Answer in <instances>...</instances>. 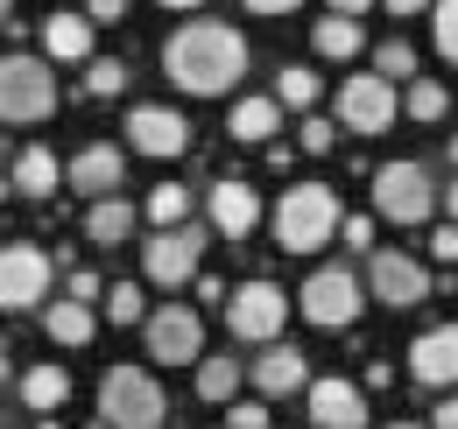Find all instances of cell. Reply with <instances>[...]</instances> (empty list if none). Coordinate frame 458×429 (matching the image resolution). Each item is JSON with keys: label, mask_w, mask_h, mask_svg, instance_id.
I'll return each instance as SVG.
<instances>
[{"label": "cell", "mask_w": 458, "mask_h": 429, "mask_svg": "<svg viewBox=\"0 0 458 429\" xmlns=\"http://www.w3.org/2000/svg\"><path fill=\"white\" fill-rule=\"evenodd\" d=\"M163 71H170L176 92L219 99L247 71V43H240V29H226V21H183L170 43H163Z\"/></svg>", "instance_id": "1"}, {"label": "cell", "mask_w": 458, "mask_h": 429, "mask_svg": "<svg viewBox=\"0 0 458 429\" xmlns=\"http://www.w3.org/2000/svg\"><path fill=\"white\" fill-rule=\"evenodd\" d=\"M339 198H332V183H289L283 205H276V247L289 254H318L325 240H339Z\"/></svg>", "instance_id": "2"}, {"label": "cell", "mask_w": 458, "mask_h": 429, "mask_svg": "<svg viewBox=\"0 0 458 429\" xmlns=\"http://www.w3.org/2000/svg\"><path fill=\"white\" fill-rule=\"evenodd\" d=\"M57 113V71L29 50H7L0 56V120L7 127H36Z\"/></svg>", "instance_id": "3"}, {"label": "cell", "mask_w": 458, "mask_h": 429, "mask_svg": "<svg viewBox=\"0 0 458 429\" xmlns=\"http://www.w3.org/2000/svg\"><path fill=\"white\" fill-rule=\"evenodd\" d=\"M163 416H170V401L148 366H106V380H99V423L106 429H163Z\"/></svg>", "instance_id": "4"}, {"label": "cell", "mask_w": 458, "mask_h": 429, "mask_svg": "<svg viewBox=\"0 0 458 429\" xmlns=\"http://www.w3.org/2000/svg\"><path fill=\"white\" fill-rule=\"evenodd\" d=\"M296 303H303V317L318 324V331H345V324H360V310H367V282L352 268H310V282L296 289Z\"/></svg>", "instance_id": "5"}, {"label": "cell", "mask_w": 458, "mask_h": 429, "mask_svg": "<svg viewBox=\"0 0 458 429\" xmlns=\"http://www.w3.org/2000/svg\"><path fill=\"white\" fill-rule=\"evenodd\" d=\"M226 324H233V338H247V345H276L289 324V296L268 274H254V282H240L226 296Z\"/></svg>", "instance_id": "6"}, {"label": "cell", "mask_w": 458, "mask_h": 429, "mask_svg": "<svg viewBox=\"0 0 458 429\" xmlns=\"http://www.w3.org/2000/svg\"><path fill=\"white\" fill-rule=\"evenodd\" d=\"M430 205H437V183H430L423 162H381L374 169V212L381 218L416 225V218H430Z\"/></svg>", "instance_id": "7"}, {"label": "cell", "mask_w": 458, "mask_h": 429, "mask_svg": "<svg viewBox=\"0 0 458 429\" xmlns=\"http://www.w3.org/2000/svg\"><path fill=\"white\" fill-rule=\"evenodd\" d=\"M50 282H57V261H50L43 247H29V240L0 247V310H36V303H50Z\"/></svg>", "instance_id": "8"}, {"label": "cell", "mask_w": 458, "mask_h": 429, "mask_svg": "<svg viewBox=\"0 0 458 429\" xmlns=\"http://www.w3.org/2000/svg\"><path fill=\"white\" fill-rule=\"evenodd\" d=\"M148 359L156 366H191V359H205V317L191 310V303H163V310H148Z\"/></svg>", "instance_id": "9"}, {"label": "cell", "mask_w": 458, "mask_h": 429, "mask_svg": "<svg viewBox=\"0 0 458 429\" xmlns=\"http://www.w3.org/2000/svg\"><path fill=\"white\" fill-rule=\"evenodd\" d=\"M395 113H402L395 85L374 78V71H360V78H345V85H339V127H352V134H388Z\"/></svg>", "instance_id": "10"}, {"label": "cell", "mask_w": 458, "mask_h": 429, "mask_svg": "<svg viewBox=\"0 0 458 429\" xmlns=\"http://www.w3.org/2000/svg\"><path fill=\"white\" fill-rule=\"evenodd\" d=\"M205 261V232L198 225H176V232H156V240H141V268L156 289H183L191 274Z\"/></svg>", "instance_id": "11"}, {"label": "cell", "mask_w": 458, "mask_h": 429, "mask_svg": "<svg viewBox=\"0 0 458 429\" xmlns=\"http://www.w3.org/2000/svg\"><path fill=\"white\" fill-rule=\"evenodd\" d=\"M367 296H381L388 310H409V303H423L430 296V268L423 261H409V254H395V247H381L374 261H367Z\"/></svg>", "instance_id": "12"}, {"label": "cell", "mask_w": 458, "mask_h": 429, "mask_svg": "<svg viewBox=\"0 0 458 429\" xmlns=\"http://www.w3.org/2000/svg\"><path fill=\"white\" fill-rule=\"evenodd\" d=\"M127 141H134L141 156H183V148H191V120L176 106H134L127 113Z\"/></svg>", "instance_id": "13"}, {"label": "cell", "mask_w": 458, "mask_h": 429, "mask_svg": "<svg viewBox=\"0 0 458 429\" xmlns=\"http://www.w3.org/2000/svg\"><path fill=\"white\" fill-rule=\"evenodd\" d=\"M409 380L416 387H458V324H437L409 345Z\"/></svg>", "instance_id": "14"}, {"label": "cell", "mask_w": 458, "mask_h": 429, "mask_svg": "<svg viewBox=\"0 0 458 429\" xmlns=\"http://www.w3.org/2000/svg\"><path fill=\"white\" fill-rule=\"evenodd\" d=\"M120 176H127V156H120L114 141H92V148H78V156H71V169H64V183H71V190H85L92 205H99V198H114Z\"/></svg>", "instance_id": "15"}, {"label": "cell", "mask_w": 458, "mask_h": 429, "mask_svg": "<svg viewBox=\"0 0 458 429\" xmlns=\"http://www.w3.org/2000/svg\"><path fill=\"white\" fill-rule=\"evenodd\" d=\"M205 212H212V225H219L226 240H247V232L261 225V198H254V183H247V176H219V183H212V198H205Z\"/></svg>", "instance_id": "16"}, {"label": "cell", "mask_w": 458, "mask_h": 429, "mask_svg": "<svg viewBox=\"0 0 458 429\" xmlns=\"http://www.w3.org/2000/svg\"><path fill=\"white\" fill-rule=\"evenodd\" d=\"M310 423L318 429H367V394L352 380H310Z\"/></svg>", "instance_id": "17"}, {"label": "cell", "mask_w": 458, "mask_h": 429, "mask_svg": "<svg viewBox=\"0 0 458 429\" xmlns=\"http://www.w3.org/2000/svg\"><path fill=\"white\" fill-rule=\"evenodd\" d=\"M254 394H261V401H283V394H303V387H310V366H303V352H296V345H268V352H261V359H254Z\"/></svg>", "instance_id": "18"}, {"label": "cell", "mask_w": 458, "mask_h": 429, "mask_svg": "<svg viewBox=\"0 0 458 429\" xmlns=\"http://www.w3.org/2000/svg\"><path fill=\"white\" fill-rule=\"evenodd\" d=\"M7 183H14L21 198H36V205H43V198H57V190H64V162L50 156L43 141H36V148H21V156H14V169H7Z\"/></svg>", "instance_id": "19"}, {"label": "cell", "mask_w": 458, "mask_h": 429, "mask_svg": "<svg viewBox=\"0 0 458 429\" xmlns=\"http://www.w3.org/2000/svg\"><path fill=\"white\" fill-rule=\"evenodd\" d=\"M43 56H57V63H92V21H85V7L43 21Z\"/></svg>", "instance_id": "20"}, {"label": "cell", "mask_w": 458, "mask_h": 429, "mask_svg": "<svg viewBox=\"0 0 458 429\" xmlns=\"http://www.w3.org/2000/svg\"><path fill=\"white\" fill-rule=\"evenodd\" d=\"M226 127H233V141H276V127H283V106H276V92H254V99H240Z\"/></svg>", "instance_id": "21"}, {"label": "cell", "mask_w": 458, "mask_h": 429, "mask_svg": "<svg viewBox=\"0 0 458 429\" xmlns=\"http://www.w3.org/2000/svg\"><path fill=\"white\" fill-rule=\"evenodd\" d=\"M127 232H134V205H127V198H99V205L85 212V240H92V247H120Z\"/></svg>", "instance_id": "22"}, {"label": "cell", "mask_w": 458, "mask_h": 429, "mask_svg": "<svg viewBox=\"0 0 458 429\" xmlns=\"http://www.w3.org/2000/svg\"><path fill=\"white\" fill-rule=\"evenodd\" d=\"M43 331H50L57 345H92V310L71 303V296H50V303H43Z\"/></svg>", "instance_id": "23"}, {"label": "cell", "mask_w": 458, "mask_h": 429, "mask_svg": "<svg viewBox=\"0 0 458 429\" xmlns=\"http://www.w3.org/2000/svg\"><path fill=\"white\" fill-rule=\"evenodd\" d=\"M64 401H71V374H64V366H29V374H21V408H43V416H50Z\"/></svg>", "instance_id": "24"}, {"label": "cell", "mask_w": 458, "mask_h": 429, "mask_svg": "<svg viewBox=\"0 0 458 429\" xmlns=\"http://www.w3.org/2000/svg\"><path fill=\"white\" fill-rule=\"evenodd\" d=\"M198 394H205V401H233V394H240V359H233V352H205V359H198Z\"/></svg>", "instance_id": "25"}, {"label": "cell", "mask_w": 458, "mask_h": 429, "mask_svg": "<svg viewBox=\"0 0 458 429\" xmlns=\"http://www.w3.org/2000/svg\"><path fill=\"white\" fill-rule=\"evenodd\" d=\"M148 225H156V232L191 225V190H183V183H156V190H148Z\"/></svg>", "instance_id": "26"}, {"label": "cell", "mask_w": 458, "mask_h": 429, "mask_svg": "<svg viewBox=\"0 0 458 429\" xmlns=\"http://www.w3.org/2000/svg\"><path fill=\"white\" fill-rule=\"evenodd\" d=\"M402 113L430 127V120H445V113H452V92H445L437 78H409V99H402Z\"/></svg>", "instance_id": "27"}, {"label": "cell", "mask_w": 458, "mask_h": 429, "mask_svg": "<svg viewBox=\"0 0 458 429\" xmlns=\"http://www.w3.org/2000/svg\"><path fill=\"white\" fill-rule=\"evenodd\" d=\"M318 56H332V63L360 56V21H345V14H325V21H318Z\"/></svg>", "instance_id": "28"}, {"label": "cell", "mask_w": 458, "mask_h": 429, "mask_svg": "<svg viewBox=\"0 0 458 429\" xmlns=\"http://www.w3.org/2000/svg\"><path fill=\"white\" fill-rule=\"evenodd\" d=\"M276 106H318V71L283 63V71H276Z\"/></svg>", "instance_id": "29"}, {"label": "cell", "mask_w": 458, "mask_h": 429, "mask_svg": "<svg viewBox=\"0 0 458 429\" xmlns=\"http://www.w3.org/2000/svg\"><path fill=\"white\" fill-rule=\"evenodd\" d=\"M85 92H92V99H120V92H127V63H120V56H92V63H85Z\"/></svg>", "instance_id": "30"}, {"label": "cell", "mask_w": 458, "mask_h": 429, "mask_svg": "<svg viewBox=\"0 0 458 429\" xmlns=\"http://www.w3.org/2000/svg\"><path fill=\"white\" fill-rule=\"evenodd\" d=\"M106 317H114V324H148V296H141V282H114V289H106Z\"/></svg>", "instance_id": "31"}, {"label": "cell", "mask_w": 458, "mask_h": 429, "mask_svg": "<svg viewBox=\"0 0 458 429\" xmlns=\"http://www.w3.org/2000/svg\"><path fill=\"white\" fill-rule=\"evenodd\" d=\"M374 78H388V85H395V78H416V50H409V43H381V50H374Z\"/></svg>", "instance_id": "32"}, {"label": "cell", "mask_w": 458, "mask_h": 429, "mask_svg": "<svg viewBox=\"0 0 458 429\" xmlns=\"http://www.w3.org/2000/svg\"><path fill=\"white\" fill-rule=\"evenodd\" d=\"M430 29H437V50L458 63V0H437V14H430Z\"/></svg>", "instance_id": "33"}, {"label": "cell", "mask_w": 458, "mask_h": 429, "mask_svg": "<svg viewBox=\"0 0 458 429\" xmlns=\"http://www.w3.org/2000/svg\"><path fill=\"white\" fill-rule=\"evenodd\" d=\"M296 141H303V156H332V141H339V134H332V120L303 113V134H296Z\"/></svg>", "instance_id": "34"}, {"label": "cell", "mask_w": 458, "mask_h": 429, "mask_svg": "<svg viewBox=\"0 0 458 429\" xmlns=\"http://www.w3.org/2000/svg\"><path fill=\"white\" fill-rule=\"evenodd\" d=\"M64 296L92 310V296H106V282H99V274H92V268H71V282H64Z\"/></svg>", "instance_id": "35"}, {"label": "cell", "mask_w": 458, "mask_h": 429, "mask_svg": "<svg viewBox=\"0 0 458 429\" xmlns=\"http://www.w3.org/2000/svg\"><path fill=\"white\" fill-rule=\"evenodd\" d=\"M339 240L352 247V254H374V218H360V212L339 218Z\"/></svg>", "instance_id": "36"}, {"label": "cell", "mask_w": 458, "mask_h": 429, "mask_svg": "<svg viewBox=\"0 0 458 429\" xmlns=\"http://www.w3.org/2000/svg\"><path fill=\"white\" fill-rule=\"evenodd\" d=\"M226 429H268V408H261V401H233Z\"/></svg>", "instance_id": "37"}, {"label": "cell", "mask_w": 458, "mask_h": 429, "mask_svg": "<svg viewBox=\"0 0 458 429\" xmlns=\"http://www.w3.org/2000/svg\"><path fill=\"white\" fill-rule=\"evenodd\" d=\"M120 14H127V0H85V21H92V29H99V21H120Z\"/></svg>", "instance_id": "38"}, {"label": "cell", "mask_w": 458, "mask_h": 429, "mask_svg": "<svg viewBox=\"0 0 458 429\" xmlns=\"http://www.w3.org/2000/svg\"><path fill=\"white\" fill-rule=\"evenodd\" d=\"M430 254H437V261H458V225H437V232H430Z\"/></svg>", "instance_id": "39"}, {"label": "cell", "mask_w": 458, "mask_h": 429, "mask_svg": "<svg viewBox=\"0 0 458 429\" xmlns=\"http://www.w3.org/2000/svg\"><path fill=\"white\" fill-rule=\"evenodd\" d=\"M247 14H296V0H240Z\"/></svg>", "instance_id": "40"}, {"label": "cell", "mask_w": 458, "mask_h": 429, "mask_svg": "<svg viewBox=\"0 0 458 429\" xmlns=\"http://www.w3.org/2000/svg\"><path fill=\"white\" fill-rule=\"evenodd\" d=\"M437 429H458V387L445 394V401H437Z\"/></svg>", "instance_id": "41"}, {"label": "cell", "mask_w": 458, "mask_h": 429, "mask_svg": "<svg viewBox=\"0 0 458 429\" xmlns=\"http://www.w3.org/2000/svg\"><path fill=\"white\" fill-rule=\"evenodd\" d=\"M325 7H332V14H345V21H360V14L374 7V0H325Z\"/></svg>", "instance_id": "42"}, {"label": "cell", "mask_w": 458, "mask_h": 429, "mask_svg": "<svg viewBox=\"0 0 458 429\" xmlns=\"http://www.w3.org/2000/svg\"><path fill=\"white\" fill-rule=\"evenodd\" d=\"M430 0H388V14H423Z\"/></svg>", "instance_id": "43"}, {"label": "cell", "mask_w": 458, "mask_h": 429, "mask_svg": "<svg viewBox=\"0 0 458 429\" xmlns=\"http://www.w3.org/2000/svg\"><path fill=\"white\" fill-rule=\"evenodd\" d=\"M437 198H445V212H452V225H458V183H445Z\"/></svg>", "instance_id": "44"}, {"label": "cell", "mask_w": 458, "mask_h": 429, "mask_svg": "<svg viewBox=\"0 0 458 429\" xmlns=\"http://www.w3.org/2000/svg\"><path fill=\"white\" fill-rule=\"evenodd\" d=\"M7 190H14V183H7V169H0V205H7Z\"/></svg>", "instance_id": "45"}, {"label": "cell", "mask_w": 458, "mask_h": 429, "mask_svg": "<svg viewBox=\"0 0 458 429\" xmlns=\"http://www.w3.org/2000/svg\"><path fill=\"white\" fill-rule=\"evenodd\" d=\"M163 7H205V0H163Z\"/></svg>", "instance_id": "46"}, {"label": "cell", "mask_w": 458, "mask_h": 429, "mask_svg": "<svg viewBox=\"0 0 458 429\" xmlns=\"http://www.w3.org/2000/svg\"><path fill=\"white\" fill-rule=\"evenodd\" d=\"M0 387H7V352H0Z\"/></svg>", "instance_id": "47"}, {"label": "cell", "mask_w": 458, "mask_h": 429, "mask_svg": "<svg viewBox=\"0 0 458 429\" xmlns=\"http://www.w3.org/2000/svg\"><path fill=\"white\" fill-rule=\"evenodd\" d=\"M452 162H458V134H452Z\"/></svg>", "instance_id": "48"}, {"label": "cell", "mask_w": 458, "mask_h": 429, "mask_svg": "<svg viewBox=\"0 0 458 429\" xmlns=\"http://www.w3.org/2000/svg\"><path fill=\"white\" fill-rule=\"evenodd\" d=\"M388 429H416V423H388Z\"/></svg>", "instance_id": "49"}, {"label": "cell", "mask_w": 458, "mask_h": 429, "mask_svg": "<svg viewBox=\"0 0 458 429\" xmlns=\"http://www.w3.org/2000/svg\"><path fill=\"white\" fill-rule=\"evenodd\" d=\"M0 21H7V0H0Z\"/></svg>", "instance_id": "50"}]
</instances>
